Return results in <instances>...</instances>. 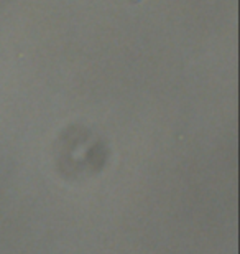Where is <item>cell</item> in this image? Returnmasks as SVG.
I'll list each match as a JSON object with an SVG mask.
<instances>
[]
</instances>
